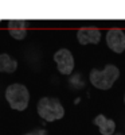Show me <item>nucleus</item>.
<instances>
[{
    "label": "nucleus",
    "mask_w": 125,
    "mask_h": 135,
    "mask_svg": "<svg viewBox=\"0 0 125 135\" xmlns=\"http://www.w3.org/2000/svg\"><path fill=\"white\" fill-rule=\"evenodd\" d=\"M6 100L9 107L16 111H24L30 103V92L26 85L20 83H14L6 88L4 91Z\"/></svg>",
    "instance_id": "7ed1b4c3"
},
{
    "label": "nucleus",
    "mask_w": 125,
    "mask_h": 135,
    "mask_svg": "<svg viewBox=\"0 0 125 135\" xmlns=\"http://www.w3.org/2000/svg\"><path fill=\"white\" fill-rule=\"evenodd\" d=\"M8 32L16 41H23L27 37V22L24 20H9Z\"/></svg>",
    "instance_id": "0eeeda50"
},
{
    "label": "nucleus",
    "mask_w": 125,
    "mask_h": 135,
    "mask_svg": "<svg viewBox=\"0 0 125 135\" xmlns=\"http://www.w3.org/2000/svg\"><path fill=\"white\" fill-rule=\"evenodd\" d=\"M38 115L46 122H55L65 116V108L56 97L44 96L39 99L37 104Z\"/></svg>",
    "instance_id": "f03ea898"
},
{
    "label": "nucleus",
    "mask_w": 125,
    "mask_h": 135,
    "mask_svg": "<svg viewBox=\"0 0 125 135\" xmlns=\"http://www.w3.org/2000/svg\"><path fill=\"white\" fill-rule=\"evenodd\" d=\"M77 41L79 45H97L101 41V31L94 27H82L77 31Z\"/></svg>",
    "instance_id": "423d86ee"
},
{
    "label": "nucleus",
    "mask_w": 125,
    "mask_h": 135,
    "mask_svg": "<svg viewBox=\"0 0 125 135\" xmlns=\"http://www.w3.org/2000/svg\"><path fill=\"white\" fill-rule=\"evenodd\" d=\"M120 77V69L116 65H106L102 70L100 69H92L89 74V80L92 83L93 86L106 91L113 86V84L116 83V80Z\"/></svg>",
    "instance_id": "f257e3e1"
},
{
    "label": "nucleus",
    "mask_w": 125,
    "mask_h": 135,
    "mask_svg": "<svg viewBox=\"0 0 125 135\" xmlns=\"http://www.w3.org/2000/svg\"><path fill=\"white\" fill-rule=\"evenodd\" d=\"M114 135H124V134H121V132H118V134H114Z\"/></svg>",
    "instance_id": "9b49d317"
},
{
    "label": "nucleus",
    "mask_w": 125,
    "mask_h": 135,
    "mask_svg": "<svg viewBox=\"0 0 125 135\" xmlns=\"http://www.w3.org/2000/svg\"><path fill=\"white\" fill-rule=\"evenodd\" d=\"M23 135H49L46 130H43V128H37V130H32L30 132H26Z\"/></svg>",
    "instance_id": "9d476101"
},
{
    "label": "nucleus",
    "mask_w": 125,
    "mask_h": 135,
    "mask_svg": "<svg viewBox=\"0 0 125 135\" xmlns=\"http://www.w3.org/2000/svg\"><path fill=\"white\" fill-rule=\"evenodd\" d=\"M93 123L98 127L100 132L102 135H114V131H116V123L114 120L112 119H108L105 115H97L93 120Z\"/></svg>",
    "instance_id": "6e6552de"
},
{
    "label": "nucleus",
    "mask_w": 125,
    "mask_h": 135,
    "mask_svg": "<svg viewBox=\"0 0 125 135\" xmlns=\"http://www.w3.org/2000/svg\"><path fill=\"white\" fill-rule=\"evenodd\" d=\"M124 103H125V96H124Z\"/></svg>",
    "instance_id": "f8f14e48"
},
{
    "label": "nucleus",
    "mask_w": 125,
    "mask_h": 135,
    "mask_svg": "<svg viewBox=\"0 0 125 135\" xmlns=\"http://www.w3.org/2000/svg\"><path fill=\"white\" fill-rule=\"evenodd\" d=\"M54 61L58 68V72L61 74H70L74 69V57L69 49H59L54 53Z\"/></svg>",
    "instance_id": "20e7f679"
},
{
    "label": "nucleus",
    "mask_w": 125,
    "mask_h": 135,
    "mask_svg": "<svg viewBox=\"0 0 125 135\" xmlns=\"http://www.w3.org/2000/svg\"><path fill=\"white\" fill-rule=\"evenodd\" d=\"M18 69V61L12 58L9 54H0V72L2 73H14Z\"/></svg>",
    "instance_id": "1a4fd4ad"
},
{
    "label": "nucleus",
    "mask_w": 125,
    "mask_h": 135,
    "mask_svg": "<svg viewBox=\"0 0 125 135\" xmlns=\"http://www.w3.org/2000/svg\"><path fill=\"white\" fill-rule=\"evenodd\" d=\"M106 45L114 53H124L125 51V32L121 28H110L106 31Z\"/></svg>",
    "instance_id": "39448f33"
}]
</instances>
